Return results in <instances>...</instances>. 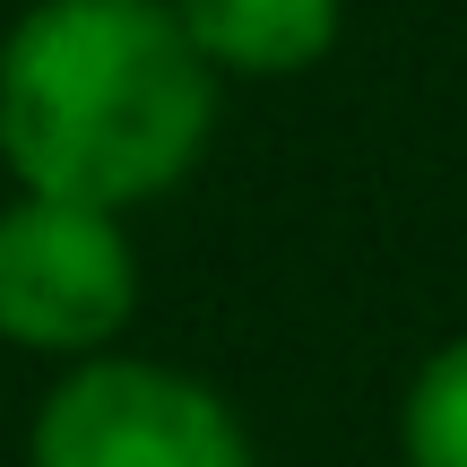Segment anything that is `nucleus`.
I'll return each mask as SVG.
<instances>
[{"mask_svg": "<svg viewBox=\"0 0 467 467\" xmlns=\"http://www.w3.org/2000/svg\"><path fill=\"white\" fill-rule=\"evenodd\" d=\"M217 69L165 0H44L0 44V156L26 200L130 208L208 148Z\"/></svg>", "mask_w": 467, "mask_h": 467, "instance_id": "obj_1", "label": "nucleus"}, {"mask_svg": "<svg viewBox=\"0 0 467 467\" xmlns=\"http://www.w3.org/2000/svg\"><path fill=\"white\" fill-rule=\"evenodd\" d=\"M26 467H251V441L208 381L96 355L44 399Z\"/></svg>", "mask_w": 467, "mask_h": 467, "instance_id": "obj_2", "label": "nucleus"}, {"mask_svg": "<svg viewBox=\"0 0 467 467\" xmlns=\"http://www.w3.org/2000/svg\"><path fill=\"white\" fill-rule=\"evenodd\" d=\"M139 268L104 208L17 200L0 208V337L35 355H96L130 320Z\"/></svg>", "mask_w": 467, "mask_h": 467, "instance_id": "obj_3", "label": "nucleus"}, {"mask_svg": "<svg viewBox=\"0 0 467 467\" xmlns=\"http://www.w3.org/2000/svg\"><path fill=\"white\" fill-rule=\"evenodd\" d=\"M208 69H312L337 44V0H173Z\"/></svg>", "mask_w": 467, "mask_h": 467, "instance_id": "obj_4", "label": "nucleus"}, {"mask_svg": "<svg viewBox=\"0 0 467 467\" xmlns=\"http://www.w3.org/2000/svg\"><path fill=\"white\" fill-rule=\"evenodd\" d=\"M399 451L407 467H467V337H451L416 372V389L399 407Z\"/></svg>", "mask_w": 467, "mask_h": 467, "instance_id": "obj_5", "label": "nucleus"}]
</instances>
